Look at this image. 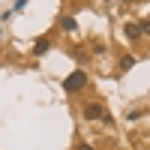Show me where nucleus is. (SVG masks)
Listing matches in <instances>:
<instances>
[{
    "label": "nucleus",
    "mask_w": 150,
    "mask_h": 150,
    "mask_svg": "<svg viewBox=\"0 0 150 150\" xmlns=\"http://www.w3.org/2000/svg\"><path fill=\"white\" fill-rule=\"evenodd\" d=\"M126 3H132V0H126Z\"/></svg>",
    "instance_id": "nucleus-11"
},
{
    "label": "nucleus",
    "mask_w": 150,
    "mask_h": 150,
    "mask_svg": "<svg viewBox=\"0 0 150 150\" xmlns=\"http://www.w3.org/2000/svg\"><path fill=\"white\" fill-rule=\"evenodd\" d=\"M27 3H30V0H15V12H21V9L27 6Z\"/></svg>",
    "instance_id": "nucleus-9"
},
{
    "label": "nucleus",
    "mask_w": 150,
    "mask_h": 150,
    "mask_svg": "<svg viewBox=\"0 0 150 150\" xmlns=\"http://www.w3.org/2000/svg\"><path fill=\"white\" fill-rule=\"evenodd\" d=\"M84 117H87V120H102V117H105V108L99 105V102H87V105H84Z\"/></svg>",
    "instance_id": "nucleus-2"
},
{
    "label": "nucleus",
    "mask_w": 150,
    "mask_h": 150,
    "mask_svg": "<svg viewBox=\"0 0 150 150\" xmlns=\"http://www.w3.org/2000/svg\"><path fill=\"white\" fill-rule=\"evenodd\" d=\"M60 27H63L66 33H78V21H75L72 15H63L60 18Z\"/></svg>",
    "instance_id": "nucleus-3"
},
{
    "label": "nucleus",
    "mask_w": 150,
    "mask_h": 150,
    "mask_svg": "<svg viewBox=\"0 0 150 150\" xmlns=\"http://www.w3.org/2000/svg\"><path fill=\"white\" fill-rule=\"evenodd\" d=\"M48 48H51V39H48V36H42V39L33 42V54H45Z\"/></svg>",
    "instance_id": "nucleus-5"
},
{
    "label": "nucleus",
    "mask_w": 150,
    "mask_h": 150,
    "mask_svg": "<svg viewBox=\"0 0 150 150\" xmlns=\"http://www.w3.org/2000/svg\"><path fill=\"white\" fill-rule=\"evenodd\" d=\"M132 66H135V54H123V57H120V69L126 72V69H132Z\"/></svg>",
    "instance_id": "nucleus-6"
},
{
    "label": "nucleus",
    "mask_w": 150,
    "mask_h": 150,
    "mask_svg": "<svg viewBox=\"0 0 150 150\" xmlns=\"http://www.w3.org/2000/svg\"><path fill=\"white\" fill-rule=\"evenodd\" d=\"M75 150H93L90 144H78V147H75Z\"/></svg>",
    "instance_id": "nucleus-10"
},
{
    "label": "nucleus",
    "mask_w": 150,
    "mask_h": 150,
    "mask_svg": "<svg viewBox=\"0 0 150 150\" xmlns=\"http://www.w3.org/2000/svg\"><path fill=\"white\" fill-rule=\"evenodd\" d=\"M123 33H126V39H138V36H141V30H138V24H135V21H129V24H123Z\"/></svg>",
    "instance_id": "nucleus-4"
},
{
    "label": "nucleus",
    "mask_w": 150,
    "mask_h": 150,
    "mask_svg": "<svg viewBox=\"0 0 150 150\" xmlns=\"http://www.w3.org/2000/svg\"><path fill=\"white\" fill-rule=\"evenodd\" d=\"M138 30H141V36H144V33L150 36V18H141V21H138Z\"/></svg>",
    "instance_id": "nucleus-7"
},
{
    "label": "nucleus",
    "mask_w": 150,
    "mask_h": 150,
    "mask_svg": "<svg viewBox=\"0 0 150 150\" xmlns=\"http://www.w3.org/2000/svg\"><path fill=\"white\" fill-rule=\"evenodd\" d=\"M72 57H75V60H78V63H87V60H90V57H87L84 51H72Z\"/></svg>",
    "instance_id": "nucleus-8"
},
{
    "label": "nucleus",
    "mask_w": 150,
    "mask_h": 150,
    "mask_svg": "<svg viewBox=\"0 0 150 150\" xmlns=\"http://www.w3.org/2000/svg\"><path fill=\"white\" fill-rule=\"evenodd\" d=\"M84 84H87V72H84V69H75L72 75H66V81H63V90H66V93H78Z\"/></svg>",
    "instance_id": "nucleus-1"
}]
</instances>
